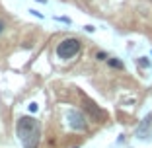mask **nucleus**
Listing matches in <instances>:
<instances>
[{"instance_id": "f257e3e1", "label": "nucleus", "mask_w": 152, "mask_h": 148, "mask_svg": "<svg viewBox=\"0 0 152 148\" xmlns=\"http://www.w3.org/2000/svg\"><path fill=\"white\" fill-rule=\"evenodd\" d=\"M16 133H18V139L22 140L23 148H37L39 146L41 127H39V121H37L35 117H22V119H18Z\"/></svg>"}, {"instance_id": "f03ea898", "label": "nucleus", "mask_w": 152, "mask_h": 148, "mask_svg": "<svg viewBox=\"0 0 152 148\" xmlns=\"http://www.w3.org/2000/svg\"><path fill=\"white\" fill-rule=\"evenodd\" d=\"M82 105H84L86 113L92 117V121H98V123L107 121V111H103V109L99 107L98 103L92 101V99H90L88 96H84V94H82Z\"/></svg>"}, {"instance_id": "7ed1b4c3", "label": "nucleus", "mask_w": 152, "mask_h": 148, "mask_svg": "<svg viewBox=\"0 0 152 148\" xmlns=\"http://www.w3.org/2000/svg\"><path fill=\"white\" fill-rule=\"evenodd\" d=\"M80 41L78 39H74V37H68V39H64V41H61V45L57 47V55H58V58H72L78 51H80Z\"/></svg>"}, {"instance_id": "20e7f679", "label": "nucleus", "mask_w": 152, "mask_h": 148, "mask_svg": "<svg viewBox=\"0 0 152 148\" xmlns=\"http://www.w3.org/2000/svg\"><path fill=\"white\" fill-rule=\"evenodd\" d=\"M68 125L70 129H76V131H84L86 129V121H84V115L80 111H68Z\"/></svg>"}, {"instance_id": "39448f33", "label": "nucleus", "mask_w": 152, "mask_h": 148, "mask_svg": "<svg viewBox=\"0 0 152 148\" xmlns=\"http://www.w3.org/2000/svg\"><path fill=\"white\" fill-rule=\"evenodd\" d=\"M150 125H152V115H146V117H144V121H142V125H140L139 131H137V133H139V136H144V135H146V131L150 129Z\"/></svg>"}, {"instance_id": "423d86ee", "label": "nucleus", "mask_w": 152, "mask_h": 148, "mask_svg": "<svg viewBox=\"0 0 152 148\" xmlns=\"http://www.w3.org/2000/svg\"><path fill=\"white\" fill-rule=\"evenodd\" d=\"M109 64H111V66H117V68H123V63H119V61H115V58H111Z\"/></svg>"}, {"instance_id": "0eeeda50", "label": "nucleus", "mask_w": 152, "mask_h": 148, "mask_svg": "<svg viewBox=\"0 0 152 148\" xmlns=\"http://www.w3.org/2000/svg\"><path fill=\"white\" fill-rule=\"evenodd\" d=\"M2 29H4V22H0V33H2Z\"/></svg>"}]
</instances>
